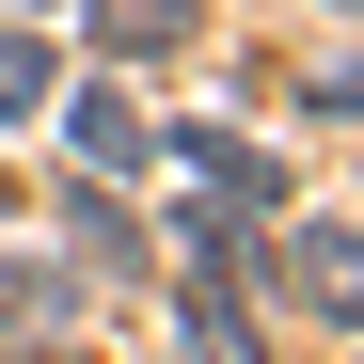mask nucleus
<instances>
[{
    "label": "nucleus",
    "mask_w": 364,
    "mask_h": 364,
    "mask_svg": "<svg viewBox=\"0 0 364 364\" xmlns=\"http://www.w3.org/2000/svg\"><path fill=\"white\" fill-rule=\"evenodd\" d=\"M301 301L364 333V222H301Z\"/></svg>",
    "instance_id": "nucleus-1"
},
{
    "label": "nucleus",
    "mask_w": 364,
    "mask_h": 364,
    "mask_svg": "<svg viewBox=\"0 0 364 364\" xmlns=\"http://www.w3.org/2000/svg\"><path fill=\"white\" fill-rule=\"evenodd\" d=\"M64 143H80V174H127V159H143V111H127V95L95 80V95L64 111Z\"/></svg>",
    "instance_id": "nucleus-2"
},
{
    "label": "nucleus",
    "mask_w": 364,
    "mask_h": 364,
    "mask_svg": "<svg viewBox=\"0 0 364 364\" xmlns=\"http://www.w3.org/2000/svg\"><path fill=\"white\" fill-rule=\"evenodd\" d=\"M191 364H269V348H254V317H237V285H222V269H191Z\"/></svg>",
    "instance_id": "nucleus-3"
},
{
    "label": "nucleus",
    "mask_w": 364,
    "mask_h": 364,
    "mask_svg": "<svg viewBox=\"0 0 364 364\" xmlns=\"http://www.w3.org/2000/svg\"><path fill=\"white\" fill-rule=\"evenodd\" d=\"M95 48L159 64V48H191V0H95Z\"/></svg>",
    "instance_id": "nucleus-4"
},
{
    "label": "nucleus",
    "mask_w": 364,
    "mask_h": 364,
    "mask_svg": "<svg viewBox=\"0 0 364 364\" xmlns=\"http://www.w3.org/2000/svg\"><path fill=\"white\" fill-rule=\"evenodd\" d=\"M32 111H48V48L0 16V127H32Z\"/></svg>",
    "instance_id": "nucleus-5"
},
{
    "label": "nucleus",
    "mask_w": 364,
    "mask_h": 364,
    "mask_svg": "<svg viewBox=\"0 0 364 364\" xmlns=\"http://www.w3.org/2000/svg\"><path fill=\"white\" fill-rule=\"evenodd\" d=\"M0 16H32V0H0Z\"/></svg>",
    "instance_id": "nucleus-6"
}]
</instances>
